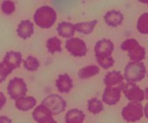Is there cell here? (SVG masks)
I'll use <instances>...</instances> for the list:
<instances>
[{"mask_svg": "<svg viewBox=\"0 0 148 123\" xmlns=\"http://www.w3.org/2000/svg\"><path fill=\"white\" fill-rule=\"evenodd\" d=\"M114 45L108 39L98 40L95 46V53L98 65L104 69H108L114 66L115 60L111 56Z\"/></svg>", "mask_w": 148, "mask_h": 123, "instance_id": "1", "label": "cell"}, {"mask_svg": "<svg viewBox=\"0 0 148 123\" xmlns=\"http://www.w3.org/2000/svg\"><path fill=\"white\" fill-rule=\"evenodd\" d=\"M57 19V14L54 9L49 6H42L37 9L33 16L34 22L39 27L49 29L54 24Z\"/></svg>", "mask_w": 148, "mask_h": 123, "instance_id": "2", "label": "cell"}, {"mask_svg": "<svg viewBox=\"0 0 148 123\" xmlns=\"http://www.w3.org/2000/svg\"><path fill=\"white\" fill-rule=\"evenodd\" d=\"M146 67L143 62L132 61L124 69V78L127 82H139L146 76Z\"/></svg>", "mask_w": 148, "mask_h": 123, "instance_id": "3", "label": "cell"}, {"mask_svg": "<svg viewBox=\"0 0 148 123\" xmlns=\"http://www.w3.org/2000/svg\"><path fill=\"white\" fill-rule=\"evenodd\" d=\"M121 48L122 50L127 51L129 58L132 61L140 62L145 58V49L142 47L135 39L130 38L126 40L121 44Z\"/></svg>", "mask_w": 148, "mask_h": 123, "instance_id": "4", "label": "cell"}, {"mask_svg": "<svg viewBox=\"0 0 148 123\" xmlns=\"http://www.w3.org/2000/svg\"><path fill=\"white\" fill-rule=\"evenodd\" d=\"M123 119L127 122H135L143 117V107L140 102H131L121 111Z\"/></svg>", "mask_w": 148, "mask_h": 123, "instance_id": "5", "label": "cell"}, {"mask_svg": "<svg viewBox=\"0 0 148 123\" xmlns=\"http://www.w3.org/2000/svg\"><path fill=\"white\" fill-rule=\"evenodd\" d=\"M51 112L53 115H58L65 110L66 102L63 98L58 94H50L45 97L41 102Z\"/></svg>", "mask_w": 148, "mask_h": 123, "instance_id": "6", "label": "cell"}, {"mask_svg": "<svg viewBox=\"0 0 148 123\" xmlns=\"http://www.w3.org/2000/svg\"><path fill=\"white\" fill-rule=\"evenodd\" d=\"M27 92V84L21 78L15 77L10 81L7 86V93L10 99L13 100L23 97Z\"/></svg>", "mask_w": 148, "mask_h": 123, "instance_id": "7", "label": "cell"}, {"mask_svg": "<svg viewBox=\"0 0 148 123\" xmlns=\"http://www.w3.org/2000/svg\"><path fill=\"white\" fill-rule=\"evenodd\" d=\"M65 48L74 57H83L88 53L85 41L78 37H71L66 41Z\"/></svg>", "mask_w": 148, "mask_h": 123, "instance_id": "8", "label": "cell"}, {"mask_svg": "<svg viewBox=\"0 0 148 123\" xmlns=\"http://www.w3.org/2000/svg\"><path fill=\"white\" fill-rule=\"evenodd\" d=\"M122 92H124L126 98L131 102H142L145 99L144 91L133 82L124 84Z\"/></svg>", "mask_w": 148, "mask_h": 123, "instance_id": "9", "label": "cell"}, {"mask_svg": "<svg viewBox=\"0 0 148 123\" xmlns=\"http://www.w3.org/2000/svg\"><path fill=\"white\" fill-rule=\"evenodd\" d=\"M123 86H106L102 96L103 102L106 105L113 106L119 102Z\"/></svg>", "mask_w": 148, "mask_h": 123, "instance_id": "10", "label": "cell"}, {"mask_svg": "<svg viewBox=\"0 0 148 123\" xmlns=\"http://www.w3.org/2000/svg\"><path fill=\"white\" fill-rule=\"evenodd\" d=\"M23 62V56L20 52L9 51L6 53L2 63L11 71L18 69Z\"/></svg>", "mask_w": 148, "mask_h": 123, "instance_id": "11", "label": "cell"}, {"mask_svg": "<svg viewBox=\"0 0 148 123\" xmlns=\"http://www.w3.org/2000/svg\"><path fill=\"white\" fill-rule=\"evenodd\" d=\"M17 33L19 37L26 40L30 38L34 33V24L30 20H23L18 24Z\"/></svg>", "mask_w": 148, "mask_h": 123, "instance_id": "12", "label": "cell"}, {"mask_svg": "<svg viewBox=\"0 0 148 123\" xmlns=\"http://www.w3.org/2000/svg\"><path fill=\"white\" fill-rule=\"evenodd\" d=\"M56 86L61 93H69L73 88L72 79L67 73L59 75L56 81Z\"/></svg>", "mask_w": 148, "mask_h": 123, "instance_id": "13", "label": "cell"}, {"mask_svg": "<svg viewBox=\"0 0 148 123\" xmlns=\"http://www.w3.org/2000/svg\"><path fill=\"white\" fill-rule=\"evenodd\" d=\"M124 76L120 71H110L106 75L103 82L106 86H123L124 85Z\"/></svg>", "mask_w": 148, "mask_h": 123, "instance_id": "14", "label": "cell"}, {"mask_svg": "<svg viewBox=\"0 0 148 123\" xmlns=\"http://www.w3.org/2000/svg\"><path fill=\"white\" fill-rule=\"evenodd\" d=\"M104 20L108 26L116 27L122 24L124 15L121 12L117 10H111L105 14Z\"/></svg>", "mask_w": 148, "mask_h": 123, "instance_id": "15", "label": "cell"}, {"mask_svg": "<svg viewBox=\"0 0 148 123\" xmlns=\"http://www.w3.org/2000/svg\"><path fill=\"white\" fill-rule=\"evenodd\" d=\"M37 101L33 96H23L15 100V107L23 112H27L36 107Z\"/></svg>", "mask_w": 148, "mask_h": 123, "instance_id": "16", "label": "cell"}, {"mask_svg": "<svg viewBox=\"0 0 148 123\" xmlns=\"http://www.w3.org/2000/svg\"><path fill=\"white\" fill-rule=\"evenodd\" d=\"M56 30L59 36L64 38H71L75 33V26L72 23L68 22H62L58 24Z\"/></svg>", "mask_w": 148, "mask_h": 123, "instance_id": "17", "label": "cell"}, {"mask_svg": "<svg viewBox=\"0 0 148 123\" xmlns=\"http://www.w3.org/2000/svg\"><path fill=\"white\" fill-rule=\"evenodd\" d=\"M85 118L83 112L78 109H72L68 111L65 115L66 123H82Z\"/></svg>", "mask_w": 148, "mask_h": 123, "instance_id": "18", "label": "cell"}, {"mask_svg": "<svg viewBox=\"0 0 148 123\" xmlns=\"http://www.w3.org/2000/svg\"><path fill=\"white\" fill-rule=\"evenodd\" d=\"M97 23H98V20H95L90 22L76 23L74 24V26H75V30L78 33L84 35H89L92 33Z\"/></svg>", "mask_w": 148, "mask_h": 123, "instance_id": "19", "label": "cell"}, {"mask_svg": "<svg viewBox=\"0 0 148 123\" xmlns=\"http://www.w3.org/2000/svg\"><path fill=\"white\" fill-rule=\"evenodd\" d=\"M100 72V68L98 66L91 65L85 66L78 71V77L82 79H89L98 75Z\"/></svg>", "mask_w": 148, "mask_h": 123, "instance_id": "20", "label": "cell"}, {"mask_svg": "<svg viewBox=\"0 0 148 123\" xmlns=\"http://www.w3.org/2000/svg\"><path fill=\"white\" fill-rule=\"evenodd\" d=\"M46 48L51 54H54L56 52L60 53L62 52V41L56 37H51L46 42Z\"/></svg>", "mask_w": 148, "mask_h": 123, "instance_id": "21", "label": "cell"}, {"mask_svg": "<svg viewBox=\"0 0 148 123\" xmlns=\"http://www.w3.org/2000/svg\"><path fill=\"white\" fill-rule=\"evenodd\" d=\"M103 109L104 107L102 101L99 100L96 98H92L88 101V109L90 112L92 113L93 115L99 114L100 112L103 110Z\"/></svg>", "mask_w": 148, "mask_h": 123, "instance_id": "22", "label": "cell"}, {"mask_svg": "<svg viewBox=\"0 0 148 123\" xmlns=\"http://www.w3.org/2000/svg\"><path fill=\"white\" fill-rule=\"evenodd\" d=\"M137 29L141 34H148V13H143L139 17L137 23Z\"/></svg>", "mask_w": 148, "mask_h": 123, "instance_id": "23", "label": "cell"}, {"mask_svg": "<svg viewBox=\"0 0 148 123\" xmlns=\"http://www.w3.org/2000/svg\"><path fill=\"white\" fill-rule=\"evenodd\" d=\"M24 67L29 71H36L40 66V63L36 57L30 56L23 61Z\"/></svg>", "mask_w": 148, "mask_h": 123, "instance_id": "24", "label": "cell"}, {"mask_svg": "<svg viewBox=\"0 0 148 123\" xmlns=\"http://www.w3.org/2000/svg\"><path fill=\"white\" fill-rule=\"evenodd\" d=\"M15 10V4L11 0H5L1 4V11L7 15L12 14Z\"/></svg>", "mask_w": 148, "mask_h": 123, "instance_id": "25", "label": "cell"}, {"mask_svg": "<svg viewBox=\"0 0 148 123\" xmlns=\"http://www.w3.org/2000/svg\"><path fill=\"white\" fill-rule=\"evenodd\" d=\"M12 72V71L10 70L2 62L0 63V84L2 83L7 79V76L10 74Z\"/></svg>", "mask_w": 148, "mask_h": 123, "instance_id": "26", "label": "cell"}, {"mask_svg": "<svg viewBox=\"0 0 148 123\" xmlns=\"http://www.w3.org/2000/svg\"><path fill=\"white\" fill-rule=\"evenodd\" d=\"M52 116H53V115H46V116L38 120L36 122L38 123H57Z\"/></svg>", "mask_w": 148, "mask_h": 123, "instance_id": "27", "label": "cell"}, {"mask_svg": "<svg viewBox=\"0 0 148 123\" xmlns=\"http://www.w3.org/2000/svg\"><path fill=\"white\" fill-rule=\"evenodd\" d=\"M6 102H7V98H6V96H4L2 92H0V110L5 105Z\"/></svg>", "mask_w": 148, "mask_h": 123, "instance_id": "28", "label": "cell"}, {"mask_svg": "<svg viewBox=\"0 0 148 123\" xmlns=\"http://www.w3.org/2000/svg\"><path fill=\"white\" fill-rule=\"evenodd\" d=\"M0 123H12V120L6 116L0 117Z\"/></svg>", "mask_w": 148, "mask_h": 123, "instance_id": "29", "label": "cell"}, {"mask_svg": "<svg viewBox=\"0 0 148 123\" xmlns=\"http://www.w3.org/2000/svg\"><path fill=\"white\" fill-rule=\"evenodd\" d=\"M144 112H145V115L146 118L148 119V103L146 104L145 107Z\"/></svg>", "mask_w": 148, "mask_h": 123, "instance_id": "30", "label": "cell"}, {"mask_svg": "<svg viewBox=\"0 0 148 123\" xmlns=\"http://www.w3.org/2000/svg\"><path fill=\"white\" fill-rule=\"evenodd\" d=\"M144 93H145V99H146L147 100H148V87L145 88L144 91Z\"/></svg>", "mask_w": 148, "mask_h": 123, "instance_id": "31", "label": "cell"}, {"mask_svg": "<svg viewBox=\"0 0 148 123\" xmlns=\"http://www.w3.org/2000/svg\"><path fill=\"white\" fill-rule=\"evenodd\" d=\"M140 2L143 3V4H148V0H137Z\"/></svg>", "mask_w": 148, "mask_h": 123, "instance_id": "32", "label": "cell"}, {"mask_svg": "<svg viewBox=\"0 0 148 123\" xmlns=\"http://www.w3.org/2000/svg\"><path fill=\"white\" fill-rule=\"evenodd\" d=\"M147 76H148V72H147Z\"/></svg>", "mask_w": 148, "mask_h": 123, "instance_id": "33", "label": "cell"}]
</instances>
